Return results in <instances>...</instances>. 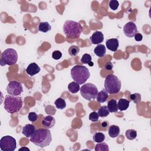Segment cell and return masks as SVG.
<instances>
[{"mask_svg":"<svg viewBox=\"0 0 151 151\" xmlns=\"http://www.w3.org/2000/svg\"><path fill=\"white\" fill-rule=\"evenodd\" d=\"M109 111L107 109V107L106 106H103L100 107V109H98L97 113L99 116L101 117H107L109 114Z\"/></svg>","mask_w":151,"mask_h":151,"instance_id":"obj_25","label":"cell"},{"mask_svg":"<svg viewBox=\"0 0 151 151\" xmlns=\"http://www.w3.org/2000/svg\"><path fill=\"white\" fill-rule=\"evenodd\" d=\"M41 123L44 127L49 129L52 128L55 125V120L54 117L49 115L43 117L41 121Z\"/></svg>","mask_w":151,"mask_h":151,"instance_id":"obj_12","label":"cell"},{"mask_svg":"<svg viewBox=\"0 0 151 151\" xmlns=\"http://www.w3.org/2000/svg\"><path fill=\"white\" fill-rule=\"evenodd\" d=\"M94 52L99 57H103L106 55V48L103 44H99L94 48Z\"/></svg>","mask_w":151,"mask_h":151,"instance_id":"obj_16","label":"cell"},{"mask_svg":"<svg viewBox=\"0 0 151 151\" xmlns=\"http://www.w3.org/2000/svg\"><path fill=\"white\" fill-rule=\"evenodd\" d=\"M80 51V48L77 45H72L68 48V54L72 57L76 56Z\"/></svg>","mask_w":151,"mask_h":151,"instance_id":"obj_29","label":"cell"},{"mask_svg":"<svg viewBox=\"0 0 151 151\" xmlns=\"http://www.w3.org/2000/svg\"><path fill=\"white\" fill-rule=\"evenodd\" d=\"M62 57V53L58 50H55L52 53V57L54 60H59Z\"/></svg>","mask_w":151,"mask_h":151,"instance_id":"obj_34","label":"cell"},{"mask_svg":"<svg viewBox=\"0 0 151 151\" xmlns=\"http://www.w3.org/2000/svg\"><path fill=\"white\" fill-rule=\"evenodd\" d=\"M107 126V123L106 122H103V123H101V126H102L103 127H106Z\"/></svg>","mask_w":151,"mask_h":151,"instance_id":"obj_37","label":"cell"},{"mask_svg":"<svg viewBox=\"0 0 151 151\" xmlns=\"http://www.w3.org/2000/svg\"><path fill=\"white\" fill-rule=\"evenodd\" d=\"M108 133L110 137L111 138H115L117 137L120 134V128L116 125H111L108 130Z\"/></svg>","mask_w":151,"mask_h":151,"instance_id":"obj_17","label":"cell"},{"mask_svg":"<svg viewBox=\"0 0 151 151\" xmlns=\"http://www.w3.org/2000/svg\"><path fill=\"white\" fill-rule=\"evenodd\" d=\"M80 89V84L76 81H73L68 85V90L71 93H77Z\"/></svg>","mask_w":151,"mask_h":151,"instance_id":"obj_22","label":"cell"},{"mask_svg":"<svg viewBox=\"0 0 151 151\" xmlns=\"http://www.w3.org/2000/svg\"><path fill=\"white\" fill-rule=\"evenodd\" d=\"M80 90L81 96L88 101L94 100L98 93L97 87L90 83H85L81 87Z\"/></svg>","mask_w":151,"mask_h":151,"instance_id":"obj_7","label":"cell"},{"mask_svg":"<svg viewBox=\"0 0 151 151\" xmlns=\"http://www.w3.org/2000/svg\"><path fill=\"white\" fill-rule=\"evenodd\" d=\"M109 7L111 9H112L113 11H115L118 8L119 5V3L118 1L111 0L109 2Z\"/></svg>","mask_w":151,"mask_h":151,"instance_id":"obj_31","label":"cell"},{"mask_svg":"<svg viewBox=\"0 0 151 151\" xmlns=\"http://www.w3.org/2000/svg\"><path fill=\"white\" fill-rule=\"evenodd\" d=\"M81 62L83 64H88L90 66L93 65V63L91 62V56L88 54H84L81 58Z\"/></svg>","mask_w":151,"mask_h":151,"instance_id":"obj_26","label":"cell"},{"mask_svg":"<svg viewBox=\"0 0 151 151\" xmlns=\"http://www.w3.org/2000/svg\"><path fill=\"white\" fill-rule=\"evenodd\" d=\"M93 44H99L104 40V35L101 31H95L90 38Z\"/></svg>","mask_w":151,"mask_h":151,"instance_id":"obj_13","label":"cell"},{"mask_svg":"<svg viewBox=\"0 0 151 151\" xmlns=\"http://www.w3.org/2000/svg\"><path fill=\"white\" fill-rule=\"evenodd\" d=\"M28 120L31 122H35L37 120L38 118V116L35 112H30L28 113Z\"/></svg>","mask_w":151,"mask_h":151,"instance_id":"obj_32","label":"cell"},{"mask_svg":"<svg viewBox=\"0 0 151 151\" xmlns=\"http://www.w3.org/2000/svg\"><path fill=\"white\" fill-rule=\"evenodd\" d=\"M130 101L125 99H119L117 103V107L118 109L120 111H124L127 109L129 106Z\"/></svg>","mask_w":151,"mask_h":151,"instance_id":"obj_18","label":"cell"},{"mask_svg":"<svg viewBox=\"0 0 151 151\" xmlns=\"http://www.w3.org/2000/svg\"><path fill=\"white\" fill-rule=\"evenodd\" d=\"M72 78L79 84H84L90 76L88 69L83 65H77L74 66L70 71Z\"/></svg>","mask_w":151,"mask_h":151,"instance_id":"obj_4","label":"cell"},{"mask_svg":"<svg viewBox=\"0 0 151 151\" xmlns=\"http://www.w3.org/2000/svg\"><path fill=\"white\" fill-rule=\"evenodd\" d=\"M106 45L109 50L114 52L117 51L119 45V41L117 38L108 39L106 42Z\"/></svg>","mask_w":151,"mask_h":151,"instance_id":"obj_14","label":"cell"},{"mask_svg":"<svg viewBox=\"0 0 151 151\" xmlns=\"http://www.w3.org/2000/svg\"><path fill=\"white\" fill-rule=\"evenodd\" d=\"M30 141L41 148L50 145L52 141L50 130L45 128L36 129L34 134L30 137Z\"/></svg>","mask_w":151,"mask_h":151,"instance_id":"obj_1","label":"cell"},{"mask_svg":"<svg viewBox=\"0 0 151 151\" xmlns=\"http://www.w3.org/2000/svg\"><path fill=\"white\" fill-rule=\"evenodd\" d=\"M109 97V94L106 91V90L103 89L102 90H101L100 91L98 92L97 95L96 96V99H97V101L99 103H104L105 102L107 98Z\"/></svg>","mask_w":151,"mask_h":151,"instance_id":"obj_19","label":"cell"},{"mask_svg":"<svg viewBox=\"0 0 151 151\" xmlns=\"http://www.w3.org/2000/svg\"><path fill=\"white\" fill-rule=\"evenodd\" d=\"M40 67L35 63H32L26 68V73L30 76H33L40 71Z\"/></svg>","mask_w":151,"mask_h":151,"instance_id":"obj_15","label":"cell"},{"mask_svg":"<svg viewBox=\"0 0 151 151\" xmlns=\"http://www.w3.org/2000/svg\"><path fill=\"white\" fill-rule=\"evenodd\" d=\"M36 127L32 124H27L25 125L22 129V133L27 137H31L34 134Z\"/></svg>","mask_w":151,"mask_h":151,"instance_id":"obj_11","label":"cell"},{"mask_svg":"<svg viewBox=\"0 0 151 151\" xmlns=\"http://www.w3.org/2000/svg\"><path fill=\"white\" fill-rule=\"evenodd\" d=\"M23 149H24H24H27V150H28V151L29 150V149L28 148H27V147H21V148L19 149V150H23Z\"/></svg>","mask_w":151,"mask_h":151,"instance_id":"obj_38","label":"cell"},{"mask_svg":"<svg viewBox=\"0 0 151 151\" xmlns=\"http://www.w3.org/2000/svg\"><path fill=\"white\" fill-rule=\"evenodd\" d=\"M134 37V39L136 41H140L143 39V35L140 33L136 34V35Z\"/></svg>","mask_w":151,"mask_h":151,"instance_id":"obj_36","label":"cell"},{"mask_svg":"<svg viewBox=\"0 0 151 151\" xmlns=\"http://www.w3.org/2000/svg\"><path fill=\"white\" fill-rule=\"evenodd\" d=\"M16 147V140L11 136H5L1 139L0 148L2 151H14Z\"/></svg>","mask_w":151,"mask_h":151,"instance_id":"obj_8","label":"cell"},{"mask_svg":"<svg viewBox=\"0 0 151 151\" xmlns=\"http://www.w3.org/2000/svg\"><path fill=\"white\" fill-rule=\"evenodd\" d=\"M113 64L110 61H107L105 63L104 66V69L106 70H111L113 68Z\"/></svg>","mask_w":151,"mask_h":151,"instance_id":"obj_35","label":"cell"},{"mask_svg":"<svg viewBox=\"0 0 151 151\" xmlns=\"http://www.w3.org/2000/svg\"><path fill=\"white\" fill-rule=\"evenodd\" d=\"M123 32L127 37H133L136 34L138 33L137 28L133 22H128L123 27Z\"/></svg>","mask_w":151,"mask_h":151,"instance_id":"obj_10","label":"cell"},{"mask_svg":"<svg viewBox=\"0 0 151 151\" xmlns=\"http://www.w3.org/2000/svg\"><path fill=\"white\" fill-rule=\"evenodd\" d=\"M18 60V54L13 48H7L5 50L1 55L0 64L1 66L5 65H12L15 64Z\"/></svg>","mask_w":151,"mask_h":151,"instance_id":"obj_6","label":"cell"},{"mask_svg":"<svg viewBox=\"0 0 151 151\" xmlns=\"http://www.w3.org/2000/svg\"><path fill=\"white\" fill-rule=\"evenodd\" d=\"M63 31L67 38L76 39L80 36L83 31V27L78 22L67 20L63 25Z\"/></svg>","mask_w":151,"mask_h":151,"instance_id":"obj_2","label":"cell"},{"mask_svg":"<svg viewBox=\"0 0 151 151\" xmlns=\"http://www.w3.org/2000/svg\"><path fill=\"white\" fill-rule=\"evenodd\" d=\"M23 104V101L19 96L8 94L5 96L4 101V109L9 113L13 114L20 110Z\"/></svg>","mask_w":151,"mask_h":151,"instance_id":"obj_3","label":"cell"},{"mask_svg":"<svg viewBox=\"0 0 151 151\" xmlns=\"http://www.w3.org/2000/svg\"><path fill=\"white\" fill-rule=\"evenodd\" d=\"M38 29L39 31L47 32L51 29V26L48 22H41L38 25Z\"/></svg>","mask_w":151,"mask_h":151,"instance_id":"obj_21","label":"cell"},{"mask_svg":"<svg viewBox=\"0 0 151 151\" xmlns=\"http://www.w3.org/2000/svg\"><path fill=\"white\" fill-rule=\"evenodd\" d=\"M99 117V116L98 113L97 112H96V111H93L91 113H90L88 119L91 122H95L98 121Z\"/></svg>","mask_w":151,"mask_h":151,"instance_id":"obj_33","label":"cell"},{"mask_svg":"<svg viewBox=\"0 0 151 151\" xmlns=\"http://www.w3.org/2000/svg\"><path fill=\"white\" fill-rule=\"evenodd\" d=\"M130 98L131 100H132L136 104H138L141 100L140 94L139 93H137L130 94Z\"/></svg>","mask_w":151,"mask_h":151,"instance_id":"obj_30","label":"cell"},{"mask_svg":"<svg viewBox=\"0 0 151 151\" xmlns=\"http://www.w3.org/2000/svg\"><path fill=\"white\" fill-rule=\"evenodd\" d=\"M107 109L110 113H115L117 112L118 110L117 107V100L115 99H111L107 103Z\"/></svg>","mask_w":151,"mask_h":151,"instance_id":"obj_20","label":"cell"},{"mask_svg":"<svg viewBox=\"0 0 151 151\" xmlns=\"http://www.w3.org/2000/svg\"><path fill=\"white\" fill-rule=\"evenodd\" d=\"M96 151H109V148L107 143L104 142L98 143L95 146Z\"/></svg>","mask_w":151,"mask_h":151,"instance_id":"obj_28","label":"cell"},{"mask_svg":"<svg viewBox=\"0 0 151 151\" xmlns=\"http://www.w3.org/2000/svg\"><path fill=\"white\" fill-rule=\"evenodd\" d=\"M54 104L57 109H63L66 107V103L65 101V100L63 99L61 97H60L54 101Z\"/></svg>","mask_w":151,"mask_h":151,"instance_id":"obj_24","label":"cell"},{"mask_svg":"<svg viewBox=\"0 0 151 151\" xmlns=\"http://www.w3.org/2000/svg\"><path fill=\"white\" fill-rule=\"evenodd\" d=\"M104 88L110 94H116L120 90L121 81L114 74H109L105 78Z\"/></svg>","mask_w":151,"mask_h":151,"instance_id":"obj_5","label":"cell"},{"mask_svg":"<svg viewBox=\"0 0 151 151\" xmlns=\"http://www.w3.org/2000/svg\"><path fill=\"white\" fill-rule=\"evenodd\" d=\"M106 136L101 132H96L93 136V140L97 143L103 142L105 140Z\"/></svg>","mask_w":151,"mask_h":151,"instance_id":"obj_23","label":"cell"},{"mask_svg":"<svg viewBox=\"0 0 151 151\" xmlns=\"http://www.w3.org/2000/svg\"><path fill=\"white\" fill-rule=\"evenodd\" d=\"M126 137L129 140H134L137 137V132L134 129H129L125 132Z\"/></svg>","mask_w":151,"mask_h":151,"instance_id":"obj_27","label":"cell"},{"mask_svg":"<svg viewBox=\"0 0 151 151\" xmlns=\"http://www.w3.org/2000/svg\"><path fill=\"white\" fill-rule=\"evenodd\" d=\"M6 91L8 94L18 96L23 92L22 85L15 80L11 81L6 87Z\"/></svg>","mask_w":151,"mask_h":151,"instance_id":"obj_9","label":"cell"}]
</instances>
